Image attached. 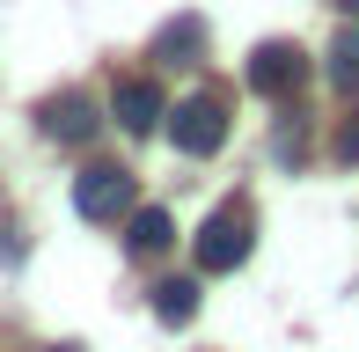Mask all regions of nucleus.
<instances>
[{"label": "nucleus", "instance_id": "1", "mask_svg": "<svg viewBox=\"0 0 359 352\" xmlns=\"http://www.w3.org/2000/svg\"><path fill=\"white\" fill-rule=\"evenodd\" d=\"M250 243H257V213L235 198V205H213V213H205L191 257H198V271H235L242 257H250Z\"/></svg>", "mask_w": 359, "mask_h": 352}, {"label": "nucleus", "instance_id": "2", "mask_svg": "<svg viewBox=\"0 0 359 352\" xmlns=\"http://www.w3.org/2000/svg\"><path fill=\"white\" fill-rule=\"evenodd\" d=\"M74 213L95 220V228H110V220L133 213V176H125L118 162H88L74 176Z\"/></svg>", "mask_w": 359, "mask_h": 352}, {"label": "nucleus", "instance_id": "3", "mask_svg": "<svg viewBox=\"0 0 359 352\" xmlns=\"http://www.w3.org/2000/svg\"><path fill=\"white\" fill-rule=\"evenodd\" d=\"M242 74H250L257 95L293 103V95H301V81H308V52H301V44H286V37H264V44L250 52V67H242Z\"/></svg>", "mask_w": 359, "mask_h": 352}, {"label": "nucleus", "instance_id": "4", "mask_svg": "<svg viewBox=\"0 0 359 352\" xmlns=\"http://www.w3.org/2000/svg\"><path fill=\"white\" fill-rule=\"evenodd\" d=\"M169 140H176V154H191V162L220 154V140H227V110H220V95H184V103L169 110Z\"/></svg>", "mask_w": 359, "mask_h": 352}, {"label": "nucleus", "instance_id": "5", "mask_svg": "<svg viewBox=\"0 0 359 352\" xmlns=\"http://www.w3.org/2000/svg\"><path fill=\"white\" fill-rule=\"evenodd\" d=\"M37 125H44V133H52V140H59V147H88V140L103 133V110H95V95L67 88V95H44Z\"/></svg>", "mask_w": 359, "mask_h": 352}, {"label": "nucleus", "instance_id": "6", "mask_svg": "<svg viewBox=\"0 0 359 352\" xmlns=\"http://www.w3.org/2000/svg\"><path fill=\"white\" fill-rule=\"evenodd\" d=\"M110 118H118L125 133H154V125L169 118V103H161L154 81H118V95H110Z\"/></svg>", "mask_w": 359, "mask_h": 352}, {"label": "nucleus", "instance_id": "7", "mask_svg": "<svg viewBox=\"0 0 359 352\" xmlns=\"http://www.w3.org/2000/svg\"><path fill=\"white\" fill-rule=\"evenodd\" d=\"M125 243H133V257H161V250L176 243L169 205H133V213H125Z\"/></svg>", "mask_w": 359, "mask_h": 352}, {"label": "nucleus", "instance_id": "8", "mask_svg": "<svg viewBox=\"0 0 359 352\" xmlns=\"http://www.w3.org/2000/svg\"><path fill=\"white\" fill-rule=\"evenodd\" d=\"M198 52H205V22H198V15H176V22L154 37V59H184V67H198Z\"/></svg>", "mask_w": 359, "mask_h": 352}, {"label": "nucleus", "instance_id": "9", "mask_svg": "<svg viewBox=\"0 0 359 352\" xmlns=\"http://www.w3.org/2000/svg\"><path fill=\"white\" fill-rule=\"evenodd\" d=\"M154 316L161 323H191L198 316V279H161L154 286Z\"/></svg>", "mask_w": 359, "mask_h": 352}, {"label": "nucleus", "instance_id": "10", "mask_svg": "<svg viewBox=\"0 0 359 352\" xmlns=\"http://www.w3.org/2000/svg\"><path fill=\"white\" fill-rule=\"evenodd\" d=\"M330 81L345 95H359V29H345V37L330 44Z\"/></svg>", "mask_w": 359, "mask_h": 352}, {"label": "nucleus", "instance_id": "11", "mask_svg": "<svg viewBox=\"0 0 359 352\" xmlns=\"http://www.w3.org/2000/svg\"><path fill=\"white\" fill-rule=\"evenodd\" d=\"M337 154H345V162H359V118H345V133H337Z\"/></svg>", "mask_w": 359, "mask_h": 352}, {"label": "nucleus", "instance_id": "12", "mask_svg": "<svg viewBox=\"0 0 359 352\" xmlns=\"http://www.w3.org/2000/svg\"><path fill=\"white\" fill-rule=\"evenodd\" d=\"M337 8H345V15H359V0H337Z\"/></svg>", "mask_w": 359, "mask_h": 352}]
</instances>
